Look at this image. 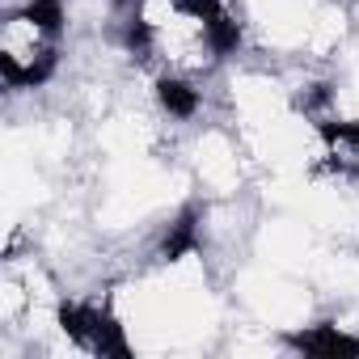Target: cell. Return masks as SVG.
<instances>
[{"label": "cell", "instance_id": "cell-1", "mask_svg": "<svg viewBox=\"0 0 359 359\" xmlns=\"http://www.w3.org/2000/svg\"><path fill=\"white\" fill-rule=\"evenodd\" d=\"M241 39L237 0H123V43L148 76L208 85Z\"/></svg>", "mask_w": 359, "mask_h": 359}, {"label": "cell", "instance_id": "cell-2", "mask_svg": "<svg viewBox=\"0 0 359 359\" xmlns=\"http://www.w3.org/2000/svg\"><path fill=\"white\" fill-rule=\"evenodd\" d=\"M68 47L64 0H9L0 18V81L9 97L39 93L55 81Z\"/></svg>", "mask_w": 359, "mask_h": 359}, {"label": "cell", "instance_id": "cell-3", "mask_svg": "<svg viewBox=\"0 0 359 359\" xmlns=\"http://www.w3.org/2000/svg\"><path fill=\"white\" fill-rule=\"evenodd\" d=\"M317 173L359 191V123H321L317 131Z\"/></svg>", "mask_w": 359, "mask_h": 359}]
</instances>
